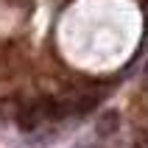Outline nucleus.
Listing matches in <instances>:
<instances>
[{"label": "nucleus", "mask_w": 148, "mask_h": 148, "mask_svg": "<svg viewBox=\"0 0 148 148\" xmlns=\"http://www.w3.org/2000/svg\"><path fill=\"white\" fill-rule=\"evenodd\" d=\"M48 117H50V106H48V98H42V101H34V103L23 106V112H20V117H17V123H20L23 132H34V129L42 126Z\"/></svg>", "instance_id": "f257e3e1"}, {"label": "nucleus", "mask_w": 148, "mask_h": 148, "mask_svg": "<svg viewBox=\"0 0 148 148\" xmlns=\"http://www.w3.org/2000/svg\"><path fill=\"white\" fill-rule=\"evenodd\" d=\"M117 126H120V115H117L115 109H106V112L101 115L98 126H95V132H98L101 137H109V134L117 132Z\"/></svg>", "instance_id": "f03ea898"}, {"label": "nucleus", "mask_w": 148, "mask_h": 148, "mask_svg": "<svg viewBox=\"0 0 148 148\" xmlns=\"http://www.w3.org/2000/svg\"><path fill=\"white\" fill-rule=\"evenodd\" d=\"M95 103H98V95L87 92V95H78V98L70 103V112H75V115H87L90 109H95Z\"/></svg>", "instance_id": "7ed1b4c3"}]
</instances>
